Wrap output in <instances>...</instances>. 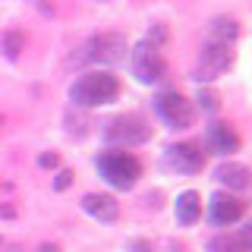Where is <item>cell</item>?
<instances>
[{"mask_svg": "<svg viewBox=\"0 0 252 252\" xmlns=\"http://www.w3.org/2000/svg\"><path fill=\"white\" fill-rule=\"evenodd\" d=\"M233 54H230V44H220V41H208L202 47V57H199V82H211L230 66Z\"/></svg>", "mask_w": 252, "mask_h": 252, "instance_id": "52a82bcc", "label": "cell"}, {"mask_svg": "<svg viewBox=\"0 0 252 252\" xmlns=\"http://www.w3.org/2000/svg\"><path fill=\"white\" fill-rule=\"evenodd\" d=\"M208 145L215 148L218 155H233L236 148H240V136H236V129L230 123H215L208 129Z\"/></svg>", "mask_w": 252, "mask_h": 252, "instance_id": "7c38bea8", "label": "cell"}, {"mask_svg": "<svg viewBox=\"0 0 252 252\" xmlns=\"http://www.w3.org/2000/svg\"><path fill=\"white\" fill-rule=\"evenodd\" d=\"M199 101L205 104V110H218V94H211V92H199Z\"/></svg>", "mask_w": 252, "mask_h": 252, "instance_id": "2e32d148", "label": "cell"}, {"mask_svg": "<svg viewBox=\"0 0 252 252\" xmlns=\"http://www.w3.org/2000/svg\"><path fill=\"white\" fill-rule=\"evenodd\" d=\"M126 252H152V243H148V240H132Z\"/></svg>", "mask_w": 252, "mask_h": 252, "instance_id": "ac0fdd59", "label": "cell"}, {"mask_svg": "<svg viewBox=\"0 0 252 252\" xmlns=\"http://www.w3.org/2000/svg\"><path fill=\"white\" fill-rule=\"evenodd\" d=\"M208 252H252V230L243 227L240 233H220L208 243Z\"/></svg>", "mask_w": 252, "mask_h": 252, "instance_id": "8fae6325", "label": "cell"}, {"mask_svg": "<svg viewBox=\"0 0 252 252\" xmlns=\"http://www.w3.org/2000/svg\"><path fill=\"white\" fill-rule=\"evenodd\" d=\"M38 252H60V246H54V243H44V246H38Z\"/></svg>", "mask_w": 252, "mask_h": 252, "instance_id": "44dd1931", "label": "cell"}, {"mask_svg": "<svg viewBox=\"0 0 252 252\" xmlns=\"http://www.w3.org/2000/svg\"><path fill=\"white\" fill-rule=\"evenodd\" d=\"M215 177L230 189H246L249 186V170L243 167V164H224V167H218Z\"/></svg>", "mask_w": 252, "mask_h": 252, "instance_id": "5bb4252c", "label": "cell"}, {"mask_svg": "<svg viewBox=\"0 0 252 252\" xmlns=\"http://www.w3.org/2000/svg\"><path fill=\"white\" fill-rule=\"evenodd\" d=\"M164 161H167V167H173L177 173H199L205 167V155L199 145H192V142H180V145H170L167 155H164Z\"/></svg>", "mask_w": 252, "mask_h": 252, "instance_id": "ba28073f", "label": "cell"}, {"mask_svg": "<svg viewBox=\"0 0 252 252\" xmlns=\"http://www.w3.org/2000/svg\"><path fill=\"white\" fill-rule=\"evenodd\" d=\"M69 177H73V173H69V170H63L60 177H57V183H54V186H57V189H66V186H69Z\"/></svg>", "mask_w": 252, "mask_h": 252, "instance_id": "d6986e66", "label": "cell"}, {"mask_svg": "<svg viewBox=\"0 0 252 252\" xmlns=\"http://www.w3.org/2000/svg\"><path fill=\"white\" fill-rule=\"evenodd\" d=\"M98 167H101L107 183L117 189H132L136 180L142 177V164L126 152H104L98 158Z\"/></svg>", "mask_w": 252, "mask_h": 252, "instance_id": "3957f363", "label": "cell"}, {"mask_svg": "<svg viewBox=\"0 0 252 252\" xmlns=\"http://www.w3.org/2000/svg\"><path fill=\"white\" fill-rule=\"evenodd\" d=\"M85 60L92 63H120L126 60V38L117 32H104V35H94L85 44Z\"/></svg>", "mask_w": 252, "mask_h": 252, "instance_id": "5b68a950", "label": "cell"}, {"mask_svg": "<svg viewBox=\"0 0 252 252\" xmlns=\"http://www.w3.org/2000/svg\"><path fill=\"white\" fill-rule=\"evenodd\" d=\"M19 44H22V35H10V38H6V47H10V51H6V54L16 57V54H19Z\"/></svg>", "mask_w": 252, "mask_h": 252, "instance_id": "e0dca14e", "label": "cell"}, {"mask_svg": "<svg viewBox=\"0 0 252 252\" xmlns=\"http://www.w3.org/2000/svg\"><path fill=\"white\" fill-rule=\"evenodd\" d=\"M120 94V79L107 69H92V73L79 76L69 89V98L76 101L79 107H101L110 104V101Z\"/></svg>", "mask_w": 252, "mask_h": 252, "instance_id": "6da1fadb", "label": "cell"}, {"mask_svg": "<svg viewBox=\"0 0 252 252\" xmlns=\"http://www.w3.org/2000/svg\"><path fill=\"white\" fill-rule=\"evenodd\" d=\"M57 164V155H41V167H54Z\"/></svg>", "mask_w": 252, "mask_h": 252, "instance_id": "ffe728a7", "label": "cell"}, {"mask_svg": "<svg viewBox=\"0 0 252 252\" xmlns=\"http://www.w3.org/2000/svg\"><path fill=\"white\" fill-rule=\"evenodd\" d=\"M82 208L89 211L94 220H101V224H114L117 215H120V208H117V202L110 199V195H98V192H89L82 199Z\"/></svg>", "mask_w": 252, "mask_h": 252, "instance_id": "30bf717a", "label": "cell"}, {"mask_svg": "<svg viewBox=\"0 0 252 252\" xmlns=\"http://www.w3.org/2000/svg\"><path fill=\"white\" fill-rule=\"evenodd\" d=\"M129 66H132V76L139 82L152 85V82H161L164 73H167V63H164V54L155 41H139L136 47L129 51Z\"/></svg>", "mask_w": 252, "mask_h": 252, "instance_id": "7a4b0ae2", "label": "cell"}, {"mask_svg": "<svg viewBox=\"0 0 252 252\" xmlns=\"http://www.w3.org/2000/svg\"><path fill=\"white\" fill-rule=\"evenodd\" d=\"M211 35H215V41L220 44H230L236 35H240V26H236L233 19H215V29H211Z\"/></svg>", "mask_w": 252, "mask_h": 252, "instance_id": "9a60e30c", "label": "cell"}, {"mask_svg": "<svg viewBox=\"0 0 252 252\" xmlns=\"http://www.w3.org/2000/svg\"><path fill=\"white\" fill-rule=\"evenodd\" d=\"M158 114L167 120L173 129H186V126H192V104L183 98L180 92H161L158 94Z\"/></svg>", "mask_w": 252, "mask_h": 252, "instance_id": "8992f818", "label": "cell"}, {"mask_svg": "<svg viewBox=\"0 0 252 252\" xmlns=\"http://www.w3.org/2000/svg\"><path fill=\"white\" fill-rule=\"evenodd\" d=\"M208 218H211V224H218V227H230L233 220H240V218H243V202L236 199V195L218 192V195H211Z\"/></svg>", "mask_w": 252, "mask_h": 252, "instance_id": "9c48e42d", "label": "cell"}, {"mask_svg": "<svg viewBox=\"0 0 252 252\" xmlns=\"http://www.w3.org/2000/svg\"><path fill=\"white\" fill-rule=\"evenodd\" d=\"M199 218H202V199L195 192H183L177 199V220L183 227H192Z\"/></svg>", "mask_w": 252, "mask_h": 252, "instance_id": "4fadbf2b", "label": "cell"}, {"mask_svg": "<svg viewBox=\"0 0 252 252\" xmlns=\"http://www.w3.org/2000/svg\"><path fill=\"white\" fill-rule=\"evenodd\" d=\"M104 139L110 145H139V142L152 139V126L139 114H123V117H117V120L107 123Z\"/></svg>", "mask_w": 252, "mask_h": 252, "instance_id": "277c9868", "label": "cell"}]
</instances>
